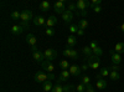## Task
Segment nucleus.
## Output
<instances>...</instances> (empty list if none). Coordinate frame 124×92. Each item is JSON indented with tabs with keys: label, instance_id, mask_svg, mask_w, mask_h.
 Segmentation results:
<instances>
[{
	"label": "nucleus",
	"instance_id": "17",
	"mask_svg": "<svg viewBox=\"0 0 124 92\" xmlns=\"http://www.w3.org/2000/svg\"><path fill=\"white\" fill-rule=\"evenodd\" d=\"M23 31H24V27L21 25H13L11 30H10V33H11L13 35H20Z\"/></svg>",
	"mask_w": 124,
	"mask_h": 92
},
{
	"label": "nucleus",
	"instance_id": "25",
	"mask_svg": "<svg viewBox=\"0 0 124 92\" xmlns=\"http://www.w3.org/2000/svg\"><path fill=\"white\" fill-rule=\"evenodd\" d=\"M50 8H51V5H50L48 1H42V3L40 4V10H41V11H44V13L48 11Z\"/></svg>",
	"mask_w": 124,
	"mask_h": 92
},
{
	"label": "nucleus",
	"instance_id": "22",
	"mask_svg": "<svg viewBox=\"0 0 124 92\" xmlns=\"http://www.w3.org/2000/svg\"><path fill=\"white\" fill-rule=\"evenodd\" d=\"M77 26H78V29H81V30H86V29L88 27V21H87L86 19L78 20V23H77Z\"/></svg>",
	"mask_w": 124,
	"mask_h": 92
},
{
	"label": "nucleus",
	"instance_id": "39",
	"mask_svg": "<svg viewBox=\"0 0 124 92\" xmlns=\"http://www.w3.org/2000/svg\"><path fill=\"white\" fill-rule=\"evenodd\" d=\"M94 91H96V90H94V87H93L91 84L86 86V92H94Z\"/></svg>",
	"mask_w": 124,
	"mask_h": 92
},
{
	"label": "nucleus",
	"instance_id": "5",
	"mask_svg": "<svg viewBox=\"0 0 124 92\" xmlns=\"http://www.w3.org/2000/svg\"><path fill=\"white\" fill-rule=\"evenodd\" d=\"M88 65H89V67L91 68H93V70H99V66H101V60H99V57L98 56H96V55H92V56H89L88 57Z\"/></svg>",
	"mask_w": 124,
	"mask_h": 92
},
{
	"label": "nucleus",
	"instance_id": "30",
	"mask_svg": "<svg viewBox=\"0 0 124 92\" xmlns=\"http://www.w3.org/2000/svg\"><path fill=\"white\" fill-rule=\"evenodd\" d=\"M109 77H110V80H113V81H118V80L120 78V76H119V72H118V71H110V75H109Z\"/></svg>",
	"mask_w": 124,
	"mask_h": 92
},
{
	"label": "nucleus",
	"instance_id": "11",
	"mask_svg": "<svg viewBox=\"0 0 124 92\" xmlns=\"http://www.w3.org/2000/svg\"><path fill=\"white\" fill-rule=\"evenodd\" d=\"M110 60H112V62L113 65H120L122 62V56L119 54H117L116 51H110Z\"/></svg>",
	"mask_w": 124,
	"mask_h": 92
},
{
	"label": "nucleus",
	"instance_id": "26",
	"mask_svg": "<svg viewBox=\"0 0 124 92\" xmlns=\"http://www.w3.org/2000/svg\"><path fill=\"white\" fill-rule=\"evenodd\" d=\"M82 52H83V55H85L87 59L93 55V51H92V49H91L89 46H85L83 49H82Z\"/></svg>",
	"mask_w": 124,
	"mask_h": 92
},
{
	"label": "nucleus",
	"instance_id": "8",
	"mask_svg": "<svg viewBox=\"0 0 124 92\" xmlns=\"http://www.w3.org/2000/svg\"><path fill=\"white\" fill-rule=\"evenodd\" d=\"M54 10L57 13V14H63V13H66L67 11V6H66V4H65V1H57L55 5H54Z\"/></svg>",
	"mask_w": 124,
	"mask_h": 92
},
{
	"label": "nucleus",
	"instance_id": "42",
	"mask_svg": "<svg viewBox=\"0 0 124 92\" xmlns=\"http://www.w3.org/2000/svg\"><path fill=\"white\" fill-rule=\"evenodd\" d=\"M77 35H78V36H83V35H85V30H81V29H78Z\"/></svg>",
	"mask_w": 124,
	"mask_h": 92
},
{
	"label": "nucleus",
	"instance_id": "27",
	"mask_svg": "<svg viewBox=\"0 0 124 92\" xmlns=\"http://www.w3.org/2000/svg\"><path fill=\"white\" fill-rule=\"evenodd\" d=\"M67 10H68V11H71V13L76 11V13H77V15H79V13L77 11V6H76V3H68V4H67Z\"/></svg>",
	"mask_w": 124,
	"mask_h": 92
},
{
	"label": "nucleus",
	"instance_id": "33",
	"mask_svg": "<svg viewBox=\"0 0 124 92\" xmlns=\"http://www.w3.org/2000/svg\"><path fill=\"white\" fill-rule=\"evenodd\" d=\"M89 82H91V78H89L88 76H83V77L81 78V84H83L85 86L89 85Z\"/></svg>",
	"mask_w": 124,
	"mask_h": 92
},
{
	"label": "nucleus",
	"instance_id": "9",
	"mask_svg": "<svg viewBox=\"0 0 124 92\" xmlns=\"http://www.w3.org/2000/svg\"><path fill=\"white\" fill-rule=\"evenodd\" d=\"M41 66H42V70L45 71V72L52 74L54 71H55V66H54V64L51 62V61H47V60H45L44 62L41 64Z\"/></svg>",
	"mask_w": 124,
	"mask_h": 92
},
{
	"label": "nucleus",
	"instance_id": "41",
	"mask_svg": "<svg viewBox=\"0 0 124 92\" xmlns=\"http://www.w3.org/2000/svg\"><path fill=\"white\" fill-rule=\"evenodd\" d=\"M93 11H94L96 14H99V13L102 11V8H101V5H99V6H96V8H93Z\"/></svg>",
	"mask_w": 124,
	"mask_h": 92
},
{
	"label": "nucleus",
	"instance_id": "19",
	"mask_svg": "<svg viewBox=\"0 0 124 92\" xmlns=\"http://www.w3.org/2000/svg\"><path fill=\"white\" fill-rule=\"evenodd\" d=\"M77 45V37L75 35H70L67 37V47H71V49H73V46Z\"/></svg>",
	"mask_w": 124,
	"mask_h": 92
},
{
	"label": "nucleus",
	"instance_id": "31",
	"mask_svg": "<svg viewBox=\"0 0 124 92\" xmlns=\"http://www.w3.org/2000/svg\"><path fill=\"white\" fill-rule=\"evenodd\" d=\"M10 16H11V19H13V20H20V19H21V13L16 10V11H13Z\"/></svg>",
	"mask_w": 124,
	"mask_h": 92
},
{
	"label": "nucleus",
	"instance_id": "20",
	"mask_svg": "<svg viewBox=\"0 0 124 92\" xmlns=\"http://www.w3.org/2000/svg\"><path fill=\"white\" fill-rule=\"evenodd\" d=\"M96 86H97L98 90H104V88H107V80H103V78L97 80Z\"/></svg>",
	"mask_w": 124,
	"mask_h": 92
},
{
	"label": "nucleus",
	"instance_id": "43",
	"mask_svg": "<svg viewBox=\"0 0 124 92\" xmlns=\"http://www.w3.org/2000/svg\"><path fill=\"white\" fill-rule=\"evenodd\" d=\"M120 30H122V31H123V33H124V23H123V24H122V25H120Z\"/></svg>",
	"mask_w": 124,
	"mask_h": 92
},
{
	"label": "nucleus",
	"instance_id": "40",
	"mask_svg": "<svg viewBox=\"0 0 124 92\" xmlns=\"http://www.w3.org/2000/svg\"><path fill=\"white\" fill-rule=\"evenodd\" d=\"M109 70L110 71H119V65H112L109 67Z\"/></svg>",
	"mask_w": 124,
	"mask_h": 92
},
{
	"label": "nucleus",
	"instance_id": "1",
	"mask_svg": "<svg viewBox=\"0 0 124 92\" xmlns=\"http://www.w3.org/2000/svg\"><path fill=\"white\" fill-rule=\"evenodd\" d=\"M34 80H35V82H37V84H45V82H47V81L55 80V75L40 70V71H37V72L34 75Z\"/></svg>",
	"mask_w": 124,
	"mask_h": 92
},
{
	"label": "nucleus",
	"instance_id": "38",
	"mask_svg": "<svg viewBox=\"0 0 124 92\" xmlns=\"http://www.w3.org/2000/svg\"><path fill=\"white\" fill-rule=\"evenodd\" d=\"M73 86H72V85H65L63 86V92H72V91H73Z\"/></svg>",
	"mask_w": 124,
	"mask_h": 92
},
{
	"label": "nucleus",
	"instance_id": "4",
	"mask_svg": "<svg viewBox=\"0 0 124 92\" xmlns=\"http://www.w3.org/2000/svg\"><path fill=\"white\" fill-rule=\"evenodd\" d=\"M31 51H32V56H34V60L36 61V62H39V64H42L44 61L46 60V59H45L44 52H41V51H40V50H39L36 46L31 47Z\"/></svg>",
	"mask_w": 124,
	"mask_h": 92
},
{
	"label": "nucleus",
	"instance_id": "29",
	"mask_svg": "<svg viewBox=\"0 0 124 92\" xmlns=\"http://www.w3.org/2000/svg\"><path fill=\"white\" fill-rule=\"evenodd\" d=\"M51 92H63V86L61 85V82H58L57 81V84L54 86V88H52V91Z\"/></svg>",
	"mask_w": 124,
	"mask_h": 92
},
{
	"label": "nucleus",
	"instance_id": "23",
	"mask_svg": "<svg viewBox=\"0 0 124 92\" xmlns=\"http://www.w3.org/2000/svg\"><path fill=\"white\" fill-rule=\"evenodd\" d=\"M98 74L102 77H107V76L110 75V70H109V67H102V68H99V72Z\"/></svg>",
	"mask_w": 124,
	"mask_h": 92
},
{
	"label": "nucleus",
	"instance_id": "28",
	"mask_svg": "<svg viewBox=\"0 0 124 92\" xmlns=\"http://www.w3.org/2000/svg\"><path fill=\"white\" fill-rule=\"evenodd\" d=\"M60 67H61L62 70H70L71 65H70V62H68L67 60H62L61 62H60Z\"/></svg>",
	"mask_w": 124,
	"mask_h": 92
},
{
	"label": "nucleus",
	"instance_id": "12",
	"mask_svg": "<svg viewBox=\"0 0 124 92\" xmlns=\"http://www.w3.org/2000/svg\"><path fill=\"white\" fill-rule=\"evenodd\" d=\"M68 71H70L71 76H75V77H78L81 75V72H82L81 66H78V65H71V67H70Z\"/></svg>",
	"mask_w": 124,
	"mask_h": 92
},
{
	"label": "nucleus",
	"instance_id": "15",
	"mask_svg": "<svg viewBox=\"0 0 124 92\" xmlns=\"http://www.w3.org/2000/svg\"><path fill=\"white\" fill-rule=\"evenodd\" d=\"M70 76H71V74H70L68 70H62L57 81H58V82H65V81H67L70 78Z\"/></svg>",
	"mask_w": 124,
	"mask_h": 92
},
{
	"label": "nucleus",
	"instance_id": "32",
	"mask_svg": "<svg viewBox=\"0 0 124 92\" xmlns=\"http://www.w3.org/2000/svg\"><path fill=\"white\" fill-rule=\"evenodd\" d=\"M45 34H46L47 36H54V35H55V30H54V27H46Z\"/></svg>",
	"mask_w": 124,
	"mask_h": 92
},
{
	"label": "nucleus",
	"instance_id": "36",
	"mask_svg": "<svg viewBox=\"0 0 124 92\" xmlns=\"http://www.w3.org/2000/svg\"><path fill=\"white\" fill-rule=\"evenodd\" d=\"M87 60V59H86ZM83 61V62H82V65H81V70L82 71H87L88 68H89V65H88V61Z\"/></svg>",
	"mask_w": 124,
	"mask_h": 92
},
{
	"label": "nucleus",
	"instance_id": "24",
	"mask_svg": "<svg viewBox=\"0 0 124 92\" xmlns=\"http://www.w3.org/2000/svg\"><path fill=\"white\" fill-rule=\"evenodd\" d=\"M52 88H54V86H52V82H51V81H47V82L42 84V90L45 92H51Z\"/></svg>",
	"mask_w": 124,
	"mask_h": 92
},
{
	"label": "nucleus",
	"instance_id": "35",
	"mask_svg": "<svg viewBox=\"0 0 124 92\" xmlns=\"http://www.w3.org/2000/svg\"><path fill=\"white\" fill-rule=\"evenodd\" d=\"M101 4H102V0H92L89 8H96V6H99Z\"/></svg>",
	"mask_w": 124,
	"mask_h": 92
},
{
	"label": "nucleus",
	"instance_id": "34",
	"mask_svg": "<svg viewBox=\"0 0 124 92\" xmlns=\"http://www.w3.org/2000/svg\"><path fill=\"white\" fill-rule=\"evenodd\" d=\"M68 30H70V31H71L72 34H76V33L78 31V26H77L76 24H71V25H70V29H68Z\"/></svg>",
	"mask_w": 124,
	"mask_h": 92
},
{
	"label": "nucleus",
	"instance_id": "37",
	"mask_svg": "<svg viewBox=\"0 0 124 92\" xmlns=\"http://www.w3.org/2000/svg\"><path fill=\"white\" fill-rule=\"evenodd\" d=\"M76 91H77V92H86V86H85L83 84H79V85H77Z\"/></svg>",
	"mask_w": 124,
	"mask_h": 92
},
{
	"label": "nucleus",
	"instance_id": "13",
	"mask_svg": "<svg viewBox=\"0 0 124 92\" xmlns=\"http://www.w3.org/2000/svg\"><path fill=\"white\" fill-rule=\"evenodd\" d=\"M32 23L36 26H44V25H46V19L42 15H36L32 20Z\"/></svg>",
	"mask_w": 124,
	"mask_h": 92
},
{
	"label": "nucleus",
	"instance_id": "18",
	"mask_svg": "<svg viewBox=\"0 0 124 92\" xmlns=\"http://www.w3.org/2000/svg\"><path fill=\"white\" fill-rule=\"evenodd\" d=\"M56 23H57V17L55 16V15H51L47 20H46V27H54L55 25H56Z\"/></svg>",
	"mask_w": 124,
	"mask_h": 92
},
{
	"label": "nucleus",
	"instance_id": "10",
	"mask_svg": "<svg viewBox=\"0 0 124 92\" xmlns=\"http://www.w3.org/2000/svg\"><path fill=\"white\" fill-rule=\"evenodd\" d=\"M89 47H91V49H92V51H93V55H96V56H98V57L103 55V50L97 45V42H96V41H91Z\"/></svg>",
	"mask_w": 124,
	"mask_h": 92
},
{
	"label": "nucleus",
	"instance_id": "14",
	"mask_svg": "<svg viewBox=\"0 0 124 92\" xmlns=\"http://www.w3.org/2000/svg\"><path fill=\"white\" fill-rule=\"evenodd\" d=\"M62 20L65 21V24H71L72 23V20H73V13H71V11H67L62 14Z\"/></svg>",
	"mask_w": 124,
	"mask_h": 92
},
{
	"label": "nucleus",
	"instance_id": "16",
	"mask_svg": "<svg viewBox=\"0 0 124 92\" xmlns=\"http://www.w3.org/2000/svg\"><path fill=\"white\" fill-rule=\"evenodd\" d=\"M25 40H26V42H27L31 47L36 46V44H37V39H36V37H35V35H32V34H27Z\"/></svg>",
	"mask_w": 124,
	"mask_h": 92
},
{
	"label": "nucleus",
	"instance_id": "3",
	"mask_svg": "<svg viewBox=\"0 0 124 92\" xmlns=\"http://www.w3.org/2000/svg\"><path fill=\"white\" fill-rule=\"evenodd\" d=\"M91 3L89 1H86V0H78L76 3V6H77V10H81V15L82 16H87L88 15V8H89Z\"/></svg>",
	"mask_w": 124,
	"mask_h": 92
},
{
	"label": "nucleus",
	"instance_id": "21",
	"mask_svg": "<svg viewBox=\"0 0 124 92\" xmlns=\"http://www.w3.org/2000/svg\"><path fill=\"white\" fill-rule=\"evenodd\" d=\"M114 51L117 54H124V42H117L114 46Z\"/></svg>",
	"mask_w": 124,
	"mask_h": 92
},
{
	"label": "nucleus",
	"instance_id": "2",
	"mask_svg": "<svg viewBox=\"0 0 124 92\" xmlns=\"http://www.w3.org/2000/svg\"><path fill=\"white\" fill-rule=\"evenodd\" d=\"M21 26L24 29H29V23L32 20V11L31 10H23L21 11Z\"/></svg>",
	"mask_w": 124,
	"mask_h": 92
},
{
	"label": "nucleus",
	"instance_id": "6",
	"mask_svg": "<svg viewBox=\"0 0 124 92\" xmlns=\"http://www.w3.org/2000/svg\"><path fill=\"white\" fill-rule=\"evenodd\" d=\"M62 54H63V56H67L71 60H77L78 56H79L78 51L75 50V49H71V47H67L66 50H63V51H62Z\"/></svg>",
	"mask_w": 124,
	"mask_h": 92
},
{
	"label": "nucleus",
	"instance_id": "7",
	"mask_svg": "<svg viewBox=\"0 0 124 92\" xmlns=\"http://www.w3.org/2000/svg\"><path fill=\"white\" fill-rule=\"evenodd\" d=\"M44 55H45V59L47 61H51V62H52V61L57 57V51L54 50V49H47V50L44 51Z\"/></svg>",
	"mask_w": 124,
	"mask_h": 92
}]
</instances>
